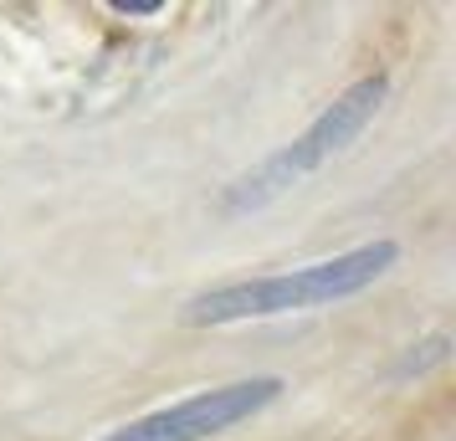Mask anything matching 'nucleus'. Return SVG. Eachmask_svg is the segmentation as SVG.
<instances>
[{"mask_svg":"<svg viewBox=\"0 0 456 441\" xmlns=\"http://www.w3.org/2000/svg\"><path fill=\"white\" fill-rule=\"evenodd\" d=\"M277 396H282L277 375L236 380V385H221V390H200V396L180 400V405H165V411H154L144 421H128L118 431H108L103 441H206L216 431L236 426V421L256 416Z\"/></svg>","mask_w":456,"mask_h":441,"instance_id":"7ed1b4c3","label":"nucleus"},{"mask_svg":"<svg viewBox=\"0 0 456 441\" xmlns=\"http://www.w3.org/2000/svg\"><path fill=\"white\" fill-rule=\"evenodd\" d=\"M113 11H118V16H159L165 0H113Z\"/></svg>","mask_w":456,"mask_h":441,"instance_id":"20e7f679","label":"nucleus"},{"mask_svg":"<svg viewBox=\"0 0 456 441\" xmlns=\"http://www.w3.org/2000/svg\"><path fill=\"white\" fill-rule=\"evenodd\" d=\"M400 247L395 241H370L354 247L329 262H308L277 277H251V282H226L210 293L185 303L190 329H216V323H241V318H272V314H297V308H318V303H338V298L364 293L374 277H385L395 267Z\"/></svg>","mask_w":456,"mask_h":441,"instance_id":"f257e3e1","label":"nucleus"},{"mask_svg":"<svg viewBox=\"0 0 456 441\" xmlns=\"http://www.w3.org/2000/svg\"><path fill=\"white\" fill-rule=\"evenodd\" d=\"M385 93H390V83H385L379 72L349 83L288 149H277V154L262 159L251 175H241L236 185H226L221 210H226V216H247V210H262V206H272L277 195H288L303 175H313L318 165H329L333 154H344V149L374 124V113L385 108Z\"/></svg>","mask_w":456,"mask_h":441,"instance_id":"f03ea898","label":"nucleus"}]
</instances>
